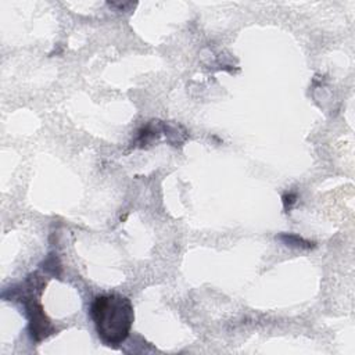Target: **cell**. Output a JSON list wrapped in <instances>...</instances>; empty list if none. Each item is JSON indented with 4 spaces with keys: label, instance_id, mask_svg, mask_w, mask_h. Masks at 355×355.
I'll use <instances>...</instances> for the list:
<instances>
[{
    "label": "cell",
    "instance_id": "cell-1",
    "mask_svg": "<svg viewBox=\"0 0 355 355\" xmlns=\"http://www.w3.org/2000/svg\"><path fill=\"white\" fill-rule=\"evenodd\" d=\"M90 316L100 340L110 347H118L130 333L135 312L129 298L112 293L93 300Z\"/></svg>",
    "mask_w": 355,
    "mask_h": 355
}]
</instances>
